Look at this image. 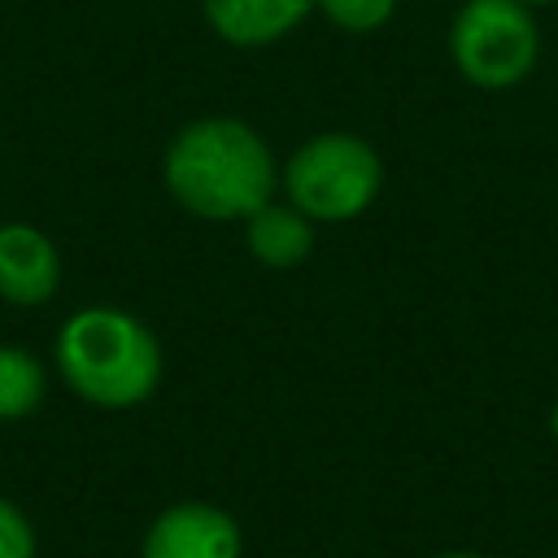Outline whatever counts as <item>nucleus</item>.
I'll return each instance as SVG.
<instances>
[{"label": "nucleus", "mask_w": 558, "mask_h": 558, "mask_svg": "<svg viewBox=\"0 0 558 558\" xmlns=\"http://www.w3.org/2000/svg\"><path fill=\"white\" fill-rule=\"evenodd\" d=\"M44 397V371L26 349L0 344V418H22Z\"/></svg>", "instance_id": "nucleus-9"}, {"label": "nucleus", "mask_w": 558, "mask_h": 558, "mask_svg": "<svg viewBox=\"0 0 558 558\" xmlns=\"http://www.w3.org/2000/svg\"><path fill=\"white\" fill-rule=\"evenodd\" d=\"M166 187L201 218H248L275 192V157L240 118H201L170 140Z\"/></svg>", "instance_id": "nucleus-1"}, {"label": "nucleus", "mask_w": 558, "mask_h": 558, "mask_svg": "<svg viewBox=\"0 0 558 558\" xmlns=\"http://www.w3.org/2000/svg\"><path fill=\"white\" fill-rule=\"evenodd\" d=\"M449 52L458 70L488 92L514 87L532 74L541 52V31L519 0H466L449 31Z\"/></svg>", "instance_id": "nucleus-4"}, {"label": "nucleus", "mask_w": 558, "mask_h": 558, "mask_svg": "<svg viewBox=\"0 0 558 558\" xmlns=\"http://www.w3.org/2000/svg\"><path fill=\"white\" fill-rule=\"evenodd\" d=\"M318 9L340 31H379L392 17L397 0H318Z\"/></svg>", "instance_id": "nucleus-10"}, {"label": "nucleus", "mask_w": 558, "mask_h": 558, "mask_svg": "<svg viewBox=\"0 0 558 558\" xmlns=\"http://www.w3.org/2000/svg\"><path fill=\"white\" fill-rule=\"evenodd\" d=\"M57 366L65 384L105 410L140 405L161 379V349L153 331L122 310H78L57 336Z\"/></svg>", "instance_id": "nucleus-2"}, {"label": "nucleus", "mask_w": 558, "mask_h": 558, "mask_svg": "<svg viewBox=\"0 0 558 558\" xmlns=\"http://www.w3.org/2000/svg\"><path fill=\"white\" fill-rule=\"evenodd\" d=\"M519 4H527V9H532V4H554V0H519Z\"/></svg>", "instance_id": "nucleus-13"}, {"label": "nucleus", "mask_w": 558, "mask_h": 558, "mask_svg": "<svg viewBox=\"0 0 558 558\" xmlns=\"http://www.w3.org/2000/svg\"><path fill=\"white\" fill-rule=\"evenodd\" d=\"M318 0H205L209 26L240 48H262L310 17Z\"/></svg>", "instance_id": "nucleus-7"}, {"label": "nucleus", "mask_w": 558, "mask_h": 558, "mask_svg": "<svg viewBox=\"0 0 558 558\" xmlns=\"http://www.w3.org/2000/svg\"><path fill=\"white\" fill-rule=\"evenodd\" d=\"M0 558H35V527L4 497H0Z\"/></svg>", "instance_id": "nucleus-11"}, {"label": "nucleus", "mask_w": 558, "mask_h": 558, "mask_svg": "<svg viewBox=\"0 0 558 558\" xmlns=\"http://www.w3.org/2000/svg\"><path fill=\"white\" fill-rule=\"evenodd\" d=\"M240 523L209 501H179L161 510L144 536V558H240Z\"/></svg>", "instance_id": "nucleus-5"}, {"label": "nucleus", "mask_w": 558, "mask_h": 558, "mask_svg": "<svg viewBox=\"0 0 558 558\" xmlns=\"http://www.w3.org/2000/svg\"><path fill=\"white\" fill-rule=\"evenodd\" d=\"M248 248L262 266L288 270L305 262V253L314 248V218H305L296 205L266 201L262 209L248 214Z\"/></svg>", "instance_id": "nucleus-8"}, {"label": "nucleus", "mask_w": 558, "mask_h": 558, "mask_svg": "<svg viewBox=\"0 0 558 558\" xmlns=\"http://www.w3.org/2000/svg\"><path fill=\"white\" fill-rule=\"evenodd\" d=\"M379 183H384V166L375 148L344 131L305 140L283 166L288 201L314 222H340L362 214L379 196Z\"/></svg>", "instance_id": "nucleus-3"}, {"label": "nucleus", "mask_w": 558, "mask_h": 558, "mask_svg": "<svg viewBox=\"0 0 558 558\" xmlns=\"http://www.w3.org/2000/svg\"><path fill=\"white\" fill-rule=\"evenodd\" d=\"M549 423H554V436H558V405H554V418Z\"/></svg>", "instance_id": "nucleus-14"}, {"label": "nucleus", "mask_w": 558, "mask_h": 558, "mask_svg": "<svg viewBox=\"0 0 558 558\" xmlns=\"http://www.w3.org/2000/svg\"><path fill=\"white\" fill-rule=\"evenodd\" d=\"M61 283L57 248L26 222L0 227V296L13 305H44Z\"/></svg>", "instance_id": "nucleus-6"}, {"label": "nucleus", "mask_w": 558, "mask_h": 558, "mask_svg": "<svg viewBox=\"0 0 558 558\" xmlns=\"http://www.w3.org/2000/svg\"><path fill=\"white\" fill-rule=\"evenodd\" d=\"M436 558H484V554H466V549H449V554H436Z\"/></svg>", "instance_id": "nucleus-12"}]
</instances>
